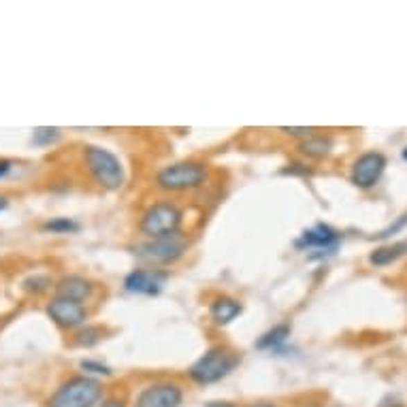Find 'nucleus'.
Masks as SVG:
<instances>
[{"label": "nucleus", "instance_id": "nucleus-1", "mask_svg": "<svg viewBox=\"0 0 407 407\" xmlns=\"http://www.w3.org/2000/svg\"><path fill=\"white\" fill-rule=\"evenodd\" d=\"M101 395H103V386L96 380L85 375H77L58 388L47 399L45 405L47 407H94L101 401Z\"/></svg>", "mask_w": 407, "mask_h": 407}, {"label": "nucleus", "instance_id": "nucleus-2", "mask_svg": "<svg viewBox=\"0 0 407 407\" xmlns=\"http://www.w3.org/2000/svg\"><path fill=\"white\" fill-rule=\"evenodd\" d=\"M239 365V356L235 352L226 350V347H211L202 354L192 367L190 377L196 384H216Z\"/></svg>", "mask_w": 407, "mask_h": 407}, {"label": "nucleus", "instance_id": "nucleus-3", "mask_svg": "<svg viewBox=\"0 0 407 407\" xmlns=\"http://www.w3.org/2000/svg\"><path fill=\"white\" fill-rule=\"evenodd\" d=\"M205 180H207V168L200 162H192V160L168 164L156 175L158 188L166 192H190L200 188L205 184Z\"/></svg>", "mask_w": 407, "mask_h": 407}, {"label": "nucleus", "instance_id": "nucleus-4", "mask_svg": "<svg viewBox=\"0 0 407 407\" xmlns=\"http://www.w3.org/2000/svg\"><path fill=\"white\" fill-rule=\"evenodd\" d=\"M83 158H85V164H88L90 173L94 175V180L103 188L120 190L124 186V168L115 154H111L109 150L96 148V145H90V148H85Z\"/></svg>", "mask_w": 407, "mask_h": 407}, {"label": "nucleus", "instance_id": "nucleus-5", "mask_svg": "<svg viewBox=\"0 0 407 407\" xmlns=\"http://www.w3.org/2000/svg\"><path fill=\"white\" fill-rule=\"evenodd\" d=\"M186 248H188V239L182 232H173V235H166V237L139 243L135 248V254L150 265H171L184 256Z\"/></svg>", "mask_w": 407, "mask_h": 407}, {"label": "nucleus", "instance_id": "nucleus-6", "mask_svg": "<svg viewBox=\"0 0 407 407\" xmlns=\"http://www.w3.org/2000/svg\"><path fill=\"white\" fill-rule=\"evenodd\" d=\"M180 226H182V211L173 202H156L141 218V230L150 239L180 232Z\"/></svg>", "mask_w": 407, "mask_h": 407}, {"label": "nucleus", "instance_id": "nucleus-7", "mask_svg": "<svg viewBox=\"0 0 407 407\" xmlns=\"http://www.w3.org/2000/svg\"><path fill=\"white\" fill-rule=\"evenodd\" d=\"M339 241H341V235L335 228H331L329 224H315L303 232L295 241V245L299 250H315L318 254L313 258H324V256L335 254V250L339 248Z\"/></svg>", "mask_w": 407, "mask_h": 407}, {"label": "nucleus", "instance_id": "nucleus-8", "mask_svg": "<svg viewBox=\"0 0 407 407\" xmlns=\"http://www.w3.org/2000/svg\"><path fill=\"white\" fill-rule=\"evenodd\" d=\"M184 390L173 382H158L143 388L135 401V407H180Z\"/></svg>", "mask_w": 407, "mask_h": 407}, {"label": "nucleus", "instance_id": "nucleus-9", "mask_svg": "<svg viewBox=\"0 0 407 407\" xmlns=\"http://www.w3.org/2000/svg\"><path fill=\"white\" fill-rule=\"evenodd\" d=\"M168 279L166 271L160 269H135L132 273L126 275L124 288L130 295H143V297H156L164 288Z\"/></svg>", "mask_w": 407, "mask_h": 407}, {"label": "nucleus", "instance_id": "nucleus-10", "mask_svg": "<svg viewBox=\"0 0 407 407\" xmlns=\"http://www.w3.org/2000/svg\"><path fill=\"white\" fill-rule=\"evenodd\" d=\"M386 168V158L380 152H369L365 156H361L354 166H352V182L358 188H371L380 182L382 173Z\"/></svg>", "mask_w": 407, "mask_h": 407}, {"label": "nucleus", "instance_id": "nucleus-11", "mask_svg": "<svg viewBox=\"0 0 407 407\" xmlns=\"http://www.w3.org/2000/svg\"><path fill=\"white\" fill-rule=\"evenodd\" d=\"M47 313L58 327L62 329H75L81 327L85 322V307L81 303L69 301V299H60L55 297L49 305H47Z\"/></svg>", "mask_w": 407, "mask_h": 407}, {"label": "nucleus", "instance_id": "nucleus-12", "mask_svg": "<svg viewBox=\"0 0 407 407\" xmlns=\"http://www.w3.org/2000/svg\"><path fill=\"white\" fill-rule=\"evenodd\" d=\"M92 290H94V286L85 277H79V275L62 277L60 282L55 284V295L60 299H69V301H75V303L90 299Z\"/></svg>", "mask_w": 407, "mask_h": 407}, {"label": "nucleus", "instance_id": "nucleus-13", "mask_svg": "<svg viewBox=\"0 0 407 407\" xmlns=\"http://www.w3.org/2000/svg\"><path fill=\"white\" fill-rule=\"evenodd\" d=\"M241 311H243L241 303L235 301V299H230V297H220V299H216V301L211 303V307H209V313H211V318H214V322L220 324V327L230 324L232 320H235Z\"/></svg>", "mask_w": 407, "mask_h": 407}, {"label": "nucleus", "instance_id": "nucleus-14", "mask_svg": "<svg viewBox=\"0 0 407 407\" xmlns=\"http://www.w3.org/2000/svg\"><path fill=\"white\" fill-rule=\"evenodd\" d=\"M403 254H407V241L390 243V245L373 250L371 256H369V263L375 265V267H388V265L395 263V260H399Z\"/></svg>", "mask_w": 407, "mask_h": 407}, {"label": "nucleus", "instance_id": "nucleus-15", "mask_svg": "<svg viewBox=\"0 0 407 407\" xmlns=\"http://www.w3.org/2000/svg\"><path fill=\"white\" fill-rule=\"evenodd\" d=\"M331 148H333L331 139L329 137H322V135H309L299 145L301 154H305L309 158H324V156H329Z\"/></svg>", "mask_w": 407, "mask_h": 407}, {"label": "nucleus", "instance_id": "nucleus-16", "mask_svg": "<svg viewBox=\"0 0 407 407\" xmlns=\"http://www.w3.org/2000/svg\"><path fill=\"white\" fill-rule=\"evenodd\" d=\"M288 337H290V327L288 324H277V327H273L269 333H265L263 337L256 341V347H258V350L277 352L279 347L288 341Z\"/></svg>", "mask_w": 407, "mask_h": 407}, {"label": "nucleus", "instance_id": "nucleus-17", "mask_svg": "<svg viewBox=\"0 0 407 407\" xmlns=\"http://www.w3.org/2000/svg\"><path fill=\"white\" fill-rule=\"evenodd\" d=\"M45 230L55 232V235H71V232L79 230V224L75 220H69V218H55V220H49L45 224Z\"/></svg>", "mask_w": 407, "mask_h": 407}, {"label": "nucleus", "instance_id": "nucleus-18", "mask_svg": "<svg viewBox=\"0 0 407 407\" xmlns=\"http://www.w3.org/2000/svg\"><path fill=\"white\" fill-rule=\"evenodd\" d=\"M103 331L98 329V327H85L83 331H79L77 333V345H83V347H92V345H96L101 339H103Z\"/></svg>", "mask_w": 407, "mask_h": 407}, {"label": "nucleus", "instance_id": "nucleus-19", "mask_svg": "<svg viewBox=\"0 0 407 407\" xmlns=\"http://www.w3.org/2000/svg\"><path fill=\"white\" fill-rule=\"evenodd\" d=\"M58 137H60V130L45 126V128H37V130H35L33 143H35V145H49V143H53Z\"/></svg>", "mask_w": 407, "mask_h": 407}, {"label": "nucleus", "instance_id": "nucleus-20", "mask_svg": "<svg viewBox=\"0 0 407 407\" xmlns=\"http://www.w3.org/2000/svg\"><path fill=\"white\" fill-rule=\"evenodd\" d=\"M24 286H26L28 290H37V293H43V290L49 286V277H47V275H35V277H31V279H26Z\"/></svg>", "mask_w": 407, "mask_h": 407}, {"label": "nucleus", "instance_id": "nucleus-21", "mask_svg": "<svg viewBox=\"0 0 407 407\" xmlns=\"http://www.w3.org/2000/svg\"><path fill=\"white\" fill-rule=\"evenodd\" d=\"M81 369L90 371V373H98V375H111V369L105 367V365H101V363H96V361H83L81 363Z\"/></svg>", "mask_w": 407, "mask_h": 407}, {"label": "nucleus", "instance_id": "nucleus-22", "mask_svg": "<svg viewBox=\"0 0 407 407\" xmlns=\"http://www.w3.org/2000/svg\"><path fill=\"white\" fill-rule=\"evenodd\" d=\"M405 224H407V214H403V216H401V218H399V220H397L395 224H390V226H388L386 230H382V232H380V235H377V237H380V239H386V237L395 235V232H399V230H401V228H403Z\"/></svg>", "mask_w": 407, "mask_h": 407}, {"label": "nucleus", "instance_id": "nucleus-23", "mask_svg": "<svg viewBox=\"0 0 407 407\" xmlns=\"http://www.w3.org/2000/svg\"><path fill=\"white\" fill-rule=\"evenodd\" d=\"M279 130L286 132V135H293V137H303V139L313 132V128H290V126H282Z\"/></svg>", "mask_w": 407, "mask_h": 407}, {"label": "nucleus", "instance_id": "nucleus-24", "mask_svg": "<svg viewBox=\"0 0 407 407\" xmlns=\"http://www.w3.org/2000/svg\"><path fill=\"white\" fill-rule=\"evenodd\" d=\"M101 407H124V401L122 399H105L101 403Z\"/></svg>", "mask_w": 407, "mask_h": 407}, {"label": "nucleus", "instance_id": "nucleus-25", "mask_svg": "<svg viewBox=\"0 0 407 407\" xmlns=\"http://www.w3.org/2000/svg\"><path fill=\"white\" fill-rule=\"evenodd\" d=\"M9 171H11V162L9 160H0V177H5Z\"/></svg>", "mask_w": 407, "mask_h": 407}, {"label": "nucleus", "instance_id": "nucleus-26", "mask_svg": "<svg viewBox=\"0 0 407 407\" xmlns=\"http://www.w3.org/2000/svg\"><path fill=\"white\" fill-rule=\"evenodd\" d=\"M207 407H235V405L226 403V401H211V403H207Z\"/></svg>", "mask_w": 407, "mask_h": 407}, {"label": "nucleus", "instance_id": "nucleus-27", "mask_svg": "<svg viewBox=\"0 0 407 407\" xmlns=\"http://www.w3.org/2000/svg\"><path fill=\"white\" fill-rule=\"evenodd\" d=\"M248 407H277L275 403H269V401H260V403H252Z\"/></svg>", "mask_w": 407, "mask_h": 407}, {"label": "nucleus", "instance_id": "nucleus-28", "mask_svg": "<svg viewBox=\"0 0 407 407\" xmlns=\"http://www.w3.org/2000/svg\"><path fill=\"white\" fill-rule=\"evenodd\" d=\"M7 205H9L7 198H5V196H0V211H5V209H7Z\"/></svg>", "mask_w": 407, "mask_h": 407}, {"label": "nucleus", "instance_id": "nucleus-29", "mask_svg": "<svg viewBox=\"0 0 407 407\" xmlns=\"http://www.w3.org/2000/svg\"><path fill=\"white\" fill-rule=\"evenodd\" d=\"M403 158H405V160H407V148H405V150H403Z\"/></svg>", "mask_w": 407, "mask_h": 407}]
</instances>
